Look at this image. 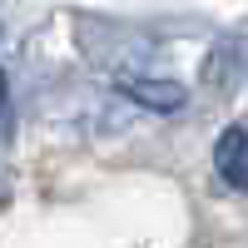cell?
Listing matches in <instances>:
<instances>
[{
  "instance_id": "obj_1",
  "label": "cell",
  "mask_w": 248,
  "mask_h": 248,
  "mask_svg": "<svg viewBox=\"0 0 248 248\" xmlns=\"http://www.w3.org/2000/svg\"><path fill=\"white\" fill-rule=\"evenodd\" d=\"M214 164L218 174L233 184V189H248V129L233 124V129H223V139L214 144Z\"/></svg>"
},
{
  "instance_id": "obj_2",
  "label": "cell",
  "mask_w": 248,
  "mask_h": 248,
  "mask_svg": "<svg viewBox=\"0 0 248 248\" xmlns=\"http://www.w3.org/2000/svg\"><path fill=\"white\" fill-rule=\"evenodd\" d=\"M124 94L139 99V105H149V109H179L184 105L179 85H149V79H124Z\"/></svg>"
},
{
  "instance_id": "obj_3",
  "label": "cell",
  "mask_w": 248,
  "mask_h": 248,
  "mask_svg": "<svg viewBox=\"0 0 248 248\" xmlns=\"http://www.w3.org/2000/svg\"><path fill=\"white\" fill-rule=\"evenodd\" d=\"M0 109H5V75H0Z\"/></svg>"
}]
</instances>
